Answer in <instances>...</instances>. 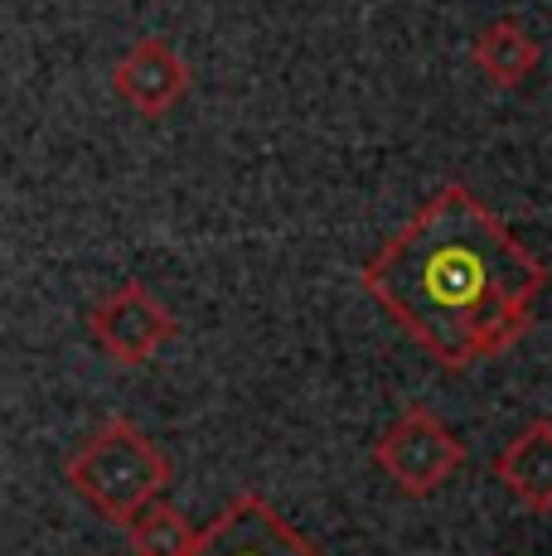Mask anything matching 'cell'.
Returning <instances> with one entry per match:
<instances>
[{
  "mask_svg": "<svg viewBox=\"0 0 552 556\" xmlns=\"http://www.w3.org/2000/svg\"><path fill=\"white\" fill-rule=\"evenodd\" d=\"M359 281L412 344L446 368H475L528 334L548 266L465 185H441Z\"/></svg>",
  "mask_w": 552,
  "mask_h": 556,
  "instance_id": "cell-1",
  "label": "cell"
},
{
  "mask_svg": "<svg viewBox=\"0 0 552 556\" xmlns=\"http://www.w3.org/2000/svg\"><path fill=\"white\" fill-rule=\"evenodd\" d=\"M63 479L98 518L126 522L136 508H146L170 489V459L136 421L108 416L73 451V459L63 465Z\"/></svg>",
  "mask_w": 552,
  "mask_h": 556,
  "instance_id": "cell-2",
  "label": "cell"
},
{
  "mask_svg": "<svg viewBox=\"0 0 552 556\" xmlns=\"http://www.w3.org/2000/svg\"><path fill=\"white\" fill-rule=\"evenodd\" d=\"M374 465L412 498H431L465 465V445L427 406H407L374 441Z\"/></svg>",
  "mask_w": 552,
  "mask_h": 556,
  "instance_id": "cell-3",
  "label": "cell"
},
{
  "mask_svg": "<svg viewBox=\"0 0 552 556\" xmlns=\"http://www.w3.org/2000/svg\"><path fill=\"white\" fill-rule=\"evenodd\" d=\"M88 334L112 363L141 368L151 363L170 339L179 334V319L165 309V301L141 281H122L112 295H102L88 309Z\"/></svg>",
  "mask_w": 552,
  "mask_h": 556,
  "instance_id": "cell-4",
  "label": "cell"
},
{
  "mask_svg": "<svg viewBox=\"0 0 552 556\" xmlns=\"http://www.w3.org/2000/svg\"><path fill=\"white\" fill-rule=\"evenodd\" d=\"M185 556H321V547H311L267 498L238 494L209 528L195 532Z\"/></svg>",
  "mask_w": 552,
  "mask_h": 556,
  "instance_id": "cell-5",
  "label": "cell"
},
{
  "mask_svg": "<svg viewBox=\"0 0 552 556\" xmlns=\"http://www.w3.org/2000/svg\"><path fill=\"white\" fill-rule=\"evenodd\" d=\"M189 83H195L189 59L161 35L136 39L112 68V92L146 122H161V116L175 112L189 98Z\"/></svg>",
  "mask_w": 552,
  "mask_h": 556,
  "instance_id": "cell-6",
  "label": "cell"
},
{
  "mask_svg": "<svg viewBox=\"0 0 552 556\" xmlns=\"http://www.w3.org/2000/svg\"><path fill=\"white\" fill-rule=\"evenodd\" d=\"M494 479L528 513H552V421H528L504 451L494 455Z\"/></svg>",
  "mask_w": 552,
  "mask_h": 556,
  "instance_id": "cell-7",
  "label": "cell"
},
{
  "mask_svg": "<svg viewBox=\"0 0 552 556\" xmlns=\"http://www.w3.org/2000/svg\"><path fill=\"white\" fill-rule=\"evenodd\" d=\"M471 59L494 88H524L538 73V63H543V45H538V35L528 25L504 15V20H490V25L475 35Z\"/></svg>",
  "mask_w": 552,
  "mask_h": 556,
  "instance_id": "cell-8",
  "label": "cell"
},
{
  "mask_svg": "<svg viewBox=\"0 0 552 556\" xmlns=\"http://www.w3.org/2000/svg\"><path fill=\"white\" fill-rule=\"evenodd\" d=\"M122 528H126V542H131L136 556H185L195 547V532H199L165 494L151 498L146 508H136Z\"/></svg>",
  "mask_w": 552,
  "mask_h": 556,
  "instance_id": "cell-9",
  "label": "cell"
}]
</instances>
